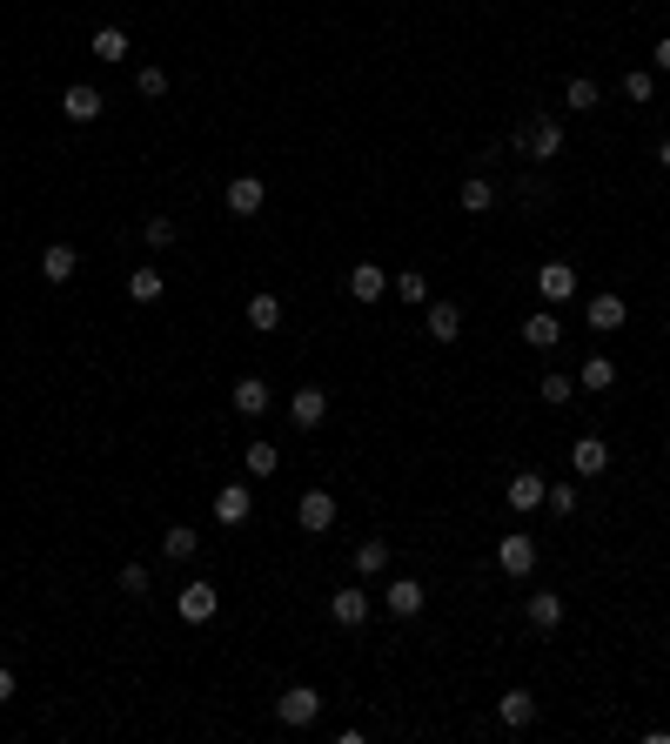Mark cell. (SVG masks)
Masks as SVG:
<instances>
[{
	"mask_svg": "<svg viewBox=\"0 0 670 744\" xmlns=\"http://www.w3.org/2000/svg\"><path fill=\"white\" fill-rule=\"evenodd\" d=\"M657 68L670 74V34H664V41H657Z\"/></svg>",
	"mask_w": 670,
	"mask_h": 744,
	"instance_id": "ab89813d",
	"label": "cell"
},
{
	"mask_svg": "<svg viewBox=\"0 0 670 744\" xmlns=\"http://www.w3.org/2000/svg\"><path fill=\"white\" fill-rule=\"evenodd\" d=\"M128 295H134V302H155V295H161V269H134L128 275Z\"/></svg>",
	"mask_w": 670,
	"mask_h": 744,
	"instance_id": "d6a6232c",
	"label": "cell"
},
{
	"mask_svg": "<svg viewBox=\"0 0 670 744\" xmlns=\"http://www.w3.org/2000/svg\"><path fill=\"white\" fill-rule=\"evenodd\" d=\"M262 202H268V188L255 175H235L228 181V215H262Z\"/></svg>",
	"mask_w": 670,
	"mask_h": 744,
	"instance_id": "5bb4252c",
	"label": "cell"
},
{
	"mask_svg": "<svg viewBox=\"0 0 670 744\" xmlns=\"http://www.w3.org/2000/svg\"><path fill=\"white\" fill-rule=\"evenodd\" d=\"M101 108H108V101H101V88H88V81H74V88L61 94V114L74 121V128H88V121H101Z\"/></svg>",
	"mask_w": 670,
	"mask_h": 744,
	"instance_id": "8992f818",
	"label": "cell"
},
{
	"mask_svg": "<svg viewBox=\"0 0 670 744\" xmlns=\"http://www.w3.org/2000/svg\"><path fill=\"white\" fill-rule=\"evenodd\" d=\"M215 604H222V597H215V584H188V590L175 597L181 624H208V617H215Z\"/></svg>",
	"mask_w": 670,
	"mask_h": 744,
	"instance_id": "30bf717a",
	"label": "cell"
},
{
	"mask_svg": "<svg viewBox=\"0 0 670 744\" xmlns=\"http://www.w3.org/2000/svg\"><path fill=\"white\" fill-rule=\"evenodd\" d=\"M329 617L342 624V631H362V624H369V597H362V590H335V597H329Z\"/></svg>",
	"mask_w": 670,
	"mask_h": 744,
	"instance_id": "7c38bea8",
	"label": "cell"
},
{
	"mask_svg": "<svg viewBox=\"0 0 670 744\" xmlns=\"http://www.w3.org/2000/svg\"><path fill=\"white\" fill-rule=\"evenodd\" d=\"M563 101H570V108H583V114H590V108H597V101H603V88H597V81H583V74H577V81L563 88Z\"/></svg>",
	"mask_w": 670,
	"mask_h": 744,
	"instance_id": "4dcf8cb0",
	"label": "cell"
},
{
	"mask_svg": "<svg viewBox=\"0 0 670 744\" xmlns=\"http://www.w3.org/2000/svg\"><path fill=\"white\" fill-rule=\"evenodd\" d=\"M248 517H255V496H248V483H228V490H215V523H222V530H242Z\"/></svg>",
	"mask_w": 670,
	"mask_h": 744,
	"instance_id": "277c9868",
	"label": "cell"
},
{
	"mask_svg": "<svg viewBox=\"0 0 670 744\" xmlns=\"http://www.w3.org/2000/svg\"><path fill=\"white\" fill-rule=\"evenodd\" d=\"M496 718H503V731H530L536 698H530V691H503V698H496Z\"/></svg>",
	"mask_w": 670,
	"mask_h": 744,
	"instance_id": "e0dca14e",
	"label": "cell"
},
{
	"mask_svg": "<svg viewBox=\"0 0 670 744\" xmlns=\"http://www.w3.org/2000/svg\"><path fill=\"white\" fill-rule=\"evenodd\" d=\"M657 161H664V168H670V135H664V148H657Z\"/></svg>",
	"mask_w": 670,
	"mask_h": 744,
	"instance_id": "60d3db41",
	"label": "cell"
},
{
	"mask_svg": "<svg viewBox=\"0 0 670 744\" xmlns=\"http://www.w3.org/2000/svg\"><path fill=\"white\" fill-rule=\"evenodd\" d=\"M610 383H617V362H610V356H590V362L577 369V389H597V396H603Z\"/></svg>",
	"mask_w": 670,
	"mask_h": 744,
	"instance_id": "cb8c5ba5",
	"label": "cell"
},
{
	"mask_svg": "<svg viewBox=\"0 0 670 744\" xmlns=\"http://www.w3.org/2000/svg\"><path fill=\"white\" fill-rule=\"evenodd\" d=\"M356 570H362V577H382V570H389V543H382V537L356 543Z\"/></svg>",
	"mask_w": 670,
	"mask_h": 744,
	"instance_id": "d4e9b609",
	"label": "cell"
},
{
	"mask_svg": "<svg viewBox=\"0 0 670 744\" xmlns=\"http://www.w3.org/2000/svg\"><path fill=\"white\" fill-rule=\"evenodd\" d=\"M275 718L289 724V731H302V724L322 718V691H309V684H289L282 698H275Z\"/></svg>",
	"mask_w": 670,
	"mask_h": 744,
	"instance_id": "6da1fadb",
	"label": "cell"
},
{
	"mask_svg": "<svg viewBox=\"0 0 670 744\" xmlns=\"http://www.w3.org/2000/svg\"><path fill=\"white\" fill-rule=\"evenodd\" d=\"M530 624H536V631H557V624H563V597H557V590H530Z\"/></svg>",
	"mask_w": 670,
	"mask_h": 744,
	"instance_id": "44dd1931",
	"label": "cell"
},
{
	"mask_svg": "<svg viewBox=\"0 0 670 744\" xmlns=\"http://www.w3.org/2000/svg\"><path fill=\"white\" fill-rule=\"evenodd\" d=\"M242 463H248V476H275L282 470V450H275V443H248Z\"/></svg>",
	"mask_w": 670,
	"mask_h": 744,
	"instance_id": "4316f807",
	"label": "cell"
},
{
	"mask_svg": "<svg viewBox=\"0 0 670 744\" xmlns=\"http://www.w3.org/2000/svg\"><path fill=\"white\" fill-rule=\"evenodd\" d=\"M248 329H282V295H248Z\"/></svg>",
	"mask_w": 670,
	"mask_h": 744,
	"instance_id": "7402d4cb",
	"label": "cell"
},
{
	"mask_svg": "<svg viewBox=\"0 0 670 744\" xmlns=\"http://www.w3.org/2000/svg\"><path fill=\"white\" fill-rule=\"evenodd\" d=\"M423 329H429V342H456L463 336V309H456V302H429Z\"/></svg>",
	"mask_w": 670,
	"mask_h": 744,
	"instance_id": "9a60e30c",
	"label": "cell"
},
{
	"mask_svg": "<svg viewBox=\"0 0 670 744\" xmlns=\"http://www.w3.org/2000/svg\"><path fill=\"white\" fill-rule=\"evenodd\" d=\"M74 269H81V255H74L67 242H54V248L41 255V275L54 282V289H61V282H74Z\"/></svg>",
	"mask_w": 670,
	"mask_h": 744,
	"instance_id": "ffe728a7",
	"label": "cell"
},
{
	"mask_svg": "<svg viewBox=\"0 0 670 744\" xmlns=\"http://www.w3.org/2000/svg\"><path fill=\"white\" fill-rule=\"evenodd\" d=\"M570 470H577V476H603V470H610V443H603V436H577Z\"/></svg>",
	"mask_w": 670,
	"mask_h": 744,
	"instance_id": "8fae6325",
	"label": "cell"
},
{
	"mask_svg": "<svg viewBox=\"0 0 670 744\" xmlns=\"http://www.w3.org/2000/svg\"><path fill=\"white\" fill-rule=\"evenodd\" d=\"M121 590H128V597H148V564H121Z\"/></svg>",
	"mask_w": 670,
	"mask_h": 744,
	"instance_id": "74e56055",
	"label": "cell"
},
{
	"mask_svg": "<svg viewBox=\"0 0 670 744\" xmlns=\"http://www.w3.org/2000/svg\"><path fill=\"white\" fill-rule=\"evenodd\" d=\"M295 523L309 530V537H322V530H335V496L329 490H309L302 503H295Z\"/></svg>",
	"mask_w": 670,
	"mask_h": 744,
	"instance_id": "ba28073f",
	"label": "cell"
},
{
	"mask_svg": "<svg viewBox=\"0 0 670 744\" xmlns=\"http://www.w3.org/2000/svg\"><path fill=\"white\" fill-rule=\"evenodd\" d=\"M543 503H550L557 517H577V483H550V490H543Z\"/></svg>",
	"mask_w": 670,
	"mask_h": 744,
	"instance_id": "836d02e7",
	"label": "cell"
},
{
	"mask_svg": "<svg viewBox=\"0 0 670 744\" xmlns=\"http://www.w3.org/2000/svg\"><path fill=\"white\" fill-rule=\"evenodd\" d=\"M228 403H235V416H248V423H255V416H268V383H262V376H242Z\"/></svg>",
	"mask_w": 670,
	"mask_h": 744,
	"instance_id": "d6986e66",
	"label": "cell"
},
{
	"mask_svg": "<svg viewBox=\"0 0 670 744\" xmlns=\"http://www.w3.org/2000/svg\"><path fill=\"white\" fill-rule=\"evenodd\" d=\"M396 295H402V302H429V275L423 269H402L396 275Z\"/></svg>",
	"mask_w": 670,
	"mask_h": 744,
	"instance_id": "1f68e13d",
	"label": "cell"
},
{
	"mask_svg": "<svg viewBox=\"0 0 670 744\" xmlns=\"http://www.w3.org/2000/svg\"><path fill=\"white\" fill-rule=\"evenodd\" d=\"M650 94H657V81H650L644 68H637V74H624V101H637V108H644Z\"/></svg>",
	"mask_w": 670,
	"mask_h": 744,
	"instance_id": "8d00e7d4",
	"label": "cell"
},
{
	"mask_svg": "<svg viewBox=\"0 0 670 744\" xmlns=\"http://www.w3.org/2000/svg\"><path fill=\"white\" fill-rule=\"evenodd\" d=\"M14 698V671H7V664H0V704Z\"/></svg>",
	"mask_w": 670,
	"mask_h": 744,
	"instance_id": "f35d334b",
	"label": "cell"
},
{
	"mask_svg": "<svg viewBox=\"0 0 670 744\" xmlns=\"http://www.w3.org/2000/svg\"><path fill=\"white\" fill-rule=\"evenodd\" d=\"M389 610H396V617H416V610H423V584H416V577H396V584H389Z\"/></svg>",
	"mask_w": 670,
	"mask_h": 744,
	"instance_id": "603a6c76",
	"label": "cell"
},
{
	"mask_svg": "<svg viewBox=\"0 0 670 744\" xmlns=\"http://www.w3.org/2000/svg\"><path fill=\"white\" fill-rule=\"evenodd\" d=\"M456 202H463V215H490L496 188H490V181H463V195H456Z\"/></svg>",
	"mask_w": 670,
	"mask_h": 744,
	"instance_id": "484cf974",
	"label": "cell"
},
{
	"mask_svg": "<svg viewBox=\"0 0 670 744\" xmlns=\"http://www.w3.org/2000/svg\"><path fill=\"white\" fill-rule=\"evenodd\" d=\"M161 557H195V530H188V523H175V530H168V537H161Z\"/></svg>",
	"mask_w": 670,
	"mask_h": 744,
	"instance_id": "f546056e",
	"label": "cell"
},
{
	"mask_svg": "<svg viewBox=\"0 0 670 744\" xmlns=\"http://www.w3.org/2000/svg\"><path fill=\"white\" fill-rule=\"evenodd\" d=\"M543 490H550V483H543L536 470H516L503 496H510V510H543Z\"/></svg>",
	"mask_w": 670,
	"mask_h": 744,
	"instance_id": "ac0fdd59",
	"label": "cell"
},
{
	"mask_svg": "<svg viewBox=\"0 0 670 744\" xmlns=\"http://www.w3.org/2000/svg\"><path fill=\"white\" fill-rule=\"evenodd\" d=\"M121 54H128V34H121V27H101V34H94V61H121Z\"/></svg>",
	"mask_w": 670,
	"mask_h": 744,
	"instance_id": "f1b7e54d",
	"label": "cell"
},
{
	"mask_svg": "<svg viewBox=\"0 0 670 744\" xmlns=\"http://www.w3.org/2000/svg\"><path fill=\"white\" fill-rule=\"evenodd\" d=\"M536 295H543L550 309L570 302V295H577V269H570V262H543V269H536Z\"/></svg>",
	"mask_w": 670,
	"mask_h": 744,
	"instance_id": "5b68a950",
	"label": "cell"
},
{
	"mask_svg": "<svg viewBox=\"0 0 670 744\" xmlns=\"http://www.w3.org/2000/svg\"><path fill=\"white\" fill-rule=\"evenodd\" d=\"M322 416H329V396H322L315 383L289 396V423H295V429H322Z\"/></svg>",
	"mask_w": 670,
	"mask_h": 744,
	"instance_id": "9c48e42d",
	"label": "cell"
},
{
	"mask_svg": "<svg viewBox=\"0 0 670 744\" xmlns=\"http://www.w3.org/2000/svg\"><path fill=\"white\" fill-rule=\"evenodd\" d=\"M516 148H530L536 161H557V155H563V128L550 121V114H543V121H530V128L516 135Z\"/></svg>",
	"mask_w": 670,
	"mask_h": 744,
	"instance_id": "52a82bcc",
	"label": "cell"
},
{
	"mask_svg": "<svg viewBox=\"0 0 670 744\" xmlns=\"http://www.w3.org/2000/svg\"><path fill=\"white\" fill-rule=\"evenodd\" d=\"M583 322H590V329H597V336H617V329H624V322H630V309H624V295H617V289H603V295H590V302H583Z\"/></svg>",
	"mask_w": 670,
	"mask_h": 744,
	"instance_id": "3957f363",
	"label": "cell"
},
{
	"mask_svg": "<svg viewBox=\"0 0 670 744\" xmlns=\"http://www.w3.org/2000/svg\"><path fill=\"white\" fill-rule=\"evenodd\" d=\"M134 88H141V101H161V94H168V74H161V68H141V74H134Z\"/></svg>",
	"mask_w": 670,
	"mask_h": 744,
	"instance_id": "e575fe53",
	"label": "cell"
},
{
	"mask_svg": "<svg viewBox=\"0 0 670 744\" xmlns=\"http://www.w3.org/2000/svg\"><path fill=\"white\" fill-rule=\"evenodd\" d=\"M523 342H530V349H557V342H563V322H557V309H550V302L523 322Z\"/></svg>",
	"mask_w": 670,
	"mask_h": 744,
	"instance_id": "2e32d148",
	"label": "cell"
},
{
	"mask_svg": "<svg viewBox=\"0 0 670 744\" xmlns=\"http://www.w3.org/2000/svg\"><path fill=\"white\" fill-rule=\"evenodd\" d=\"M536 396H543L550 409H563L570 396H577V376H543V383H536Z\"/></svg>",
	"mask_w": 670,
	"mask_h": 744,
	"instance_id": "83f0119b",
	"label": "cell"
},
{
	"mask_svg": "<svg viewBox=\"0 0 670 744\" xmlns=\"http://www.w3.org/2000/svg\"><path fill=\"white\" fill-rule=\"evenodd\" d=\"M496 570H503V577H530L536 570V537H523V530L496 537Z\"/></svg>",
	"mask_w": 670,
	"mask_h": 744,
	"instance_id": "7a4b0ae2",
	"label": "cell"
},
{
	"mask_svg": "<svg viewBox=\"0 0 670 744\" xmlns=\"http://www.w3.org/2000/svg\"><path fill=\"white\" fill-rule=\"evenodd\" d=\"M349 295H356V302H382V295H389V269L356 262V269H349Z\"/></svg>",
	"mask_w": 670,
	"mask_h": 744,
	"instance_id": "4fadbf2b",
	"label": "cell"
},
{
	"mask_svg": "<svg viewBox=\"0 0 670 744\" xmlns=\"http://www.w3.org/2000/svg\"><path fill=\"white\" fill-rule=\"evenodd\" d=\"M141 235H148L155 248H175V235H181V228L168 222V215H148V228H141Z\"/></svg>",
	"mask_w": 670,
	"mask_h": 744,
	"instance_id": "d590c367",
	"label": "cell"
}]
</instances>
